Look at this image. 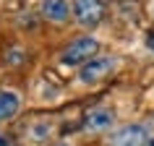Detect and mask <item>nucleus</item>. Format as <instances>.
Here are the masks:
<instances>
[{"label":"nucleus","instance_id":"nucleus-1","mask_svg":"<svg viewBox=\"0 0 154 146\" xmlns=\"http://www.w3.org/2000/svg\"><path fill=\"white\" fill-rule=\"evenodd\" d=\"M94 52H97V39H91V37H81V39L71 42V44L65 47V52H63L60 60H63L65 65H79V63H84V60H89Z\"/></svg>","mask_w":154,"mask_h":146},{"label":"nucleus","instance_id":"nucleus-2","mask_svg":"<svg viewBox=\"0 0 154 146\" xmlns=\"http://www.w3.org/2000/svg\"><path fill=\"white\" fill-rule=\"evenodd\" d=\"M73 13H76L81 26H97L102 21L105 5H102V0H76L73 3Z\"/></svg>","mask_w":154,"mask_h":146},{"label":"nucleus","instance_id":"nucleus-3","mask_svg":"<svg viewBox=\"0 0 154 146\" xmlns=\"http://www.w3.org/2000/svg\"><path fill=\"white\" fill-rule=\"evenodd\" d=\"M112 65H115V60L112 57H94V60H89V63L81 68V78L84 84H94V81H99V78H105L107 73L112 71Z\"/></svg>","mask_w":154,"mask_h":146},{"label":"nucleus","instance_id":"nucleus-4","mask_svg":"<svg viewBox=\"0 0 154 146\" xmlns=\"http://www.w3.org/2000/svg\"><path fill=\"white\" fill-rule=\"evenodd\" d=\"M146 144V130L141 125H123L112 136V146H144Z\"/></svg>","mask_w":154,"mask_h":146},{"label":"nucleus","instance_id":"nucleus-5","mask_svg":"<svg viewBox=\"0 0 154 146\" xmlns=\"http://www.w3.org/2000/svg\"><path fill=\"white\" fill-rule=\"evenodd\" d=\"M68 3L65 0H42V16L47 18V21H55V24H60V21H65L68 18Z\"/></svg>","mask_w":154,"mask_h":146},{"label":"nucleus","instance_id":"nucleus-6","mask_svg":"<svg viewBox=\"0 0 154 146\" xmlns=\"http://www.w3.org/2000/svg\"><path fill=\"white\" fill-rule=\"evenodd\" d=\"M112 120H115L112 110H105V107H99V110H91V112L86 115L84 125H86L89 130H105V128H110V125H112Z\"/></svg>","mask_w":154,"mask_h":146},{"label":"nucleus","instance_id":"nucleus-7","mask_svg":"<svg viewBox=\"0 0 154 146\" xmlns=\"http://www.w3.org/2000/svg\"><path fill=\"white\" fill-rule=\"evenodd\" d=\"M18 112V97L13 91H0V120H11Z\"/></svg>","mask_w":154,"mask_h":146},{"label":"nucleus","instance_id":"nucleus-8","mask_svg":"<svg viewBox=\"0 0 154 146\" xmlns=\"http://www.w3.org/2000/svg\"><path fill=\"white\" fill-rule=\"evenodd\" d=\"M47 133H50V125H34V138L37 141H42Z\"/></svg>","mask_w":154,"mask_h":146},{"label":"nucleus","instance_id":"nucleus-9","mask_svg":"<svg viewBox=\"0 0 154 146\" xmlns=\"http://www.w3.org/2000/svg\"><path fill=\"white\" fill-rule=\"evenodd\" d=\"M0 146H13V141H11L5 133H0Z\"/></svg>","mask_w":154,"mask_h":146},{"label":"nucleus","instance_id":"nucleus-10","mask_svg":"<svg viewBox=\"0 0 154 146\" xmlns=\"http://www.w3.org/2000/svg\"><path fill=\"white\" fill-rule=\"evenodd\" d=\"M146 44H149V47L154 50V34H149V37H146Z\"/></svg>","mask_w":154,"mask_h":146},{"label":"nucleus","instance_id":"nucleus-11","mask_svg":"<svg viewBox=\"0 0 154 146\" xmlns=\"http://www.w3.org/2000/svg\"><path fill=\"white\" fill-rule=\"evenodd\" d=\"M57 146H68V144H57Z\"/></svg>","mask_w":154,"mask_h":146},{"label":"nucleus","instance_id":"nucleus-12","mask_svg":"<svg viewBox=\"0 0 154 146\" xmlns=\"http://www.w3.org/2000/svg\"><path fill=\"white\" fill-rule=\"evenodd\" d=\"M152 146H154V141H152Z\"/></svg>","mask_w":154,"mask_h":146}]
</instances>
